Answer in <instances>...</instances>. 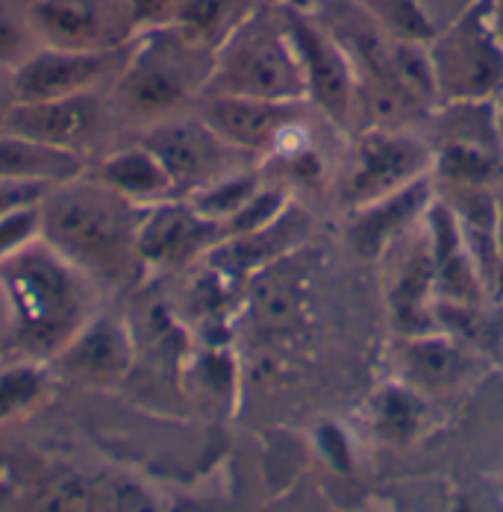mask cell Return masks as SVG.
Here are the masks:
<instances>
[{"instance_id":"4","label":"cell","mask_w":503,"mask_h":512,"mask_svg":"<svg viewBox=\"0 0 503 512\" xmlns=\"http://www.w3.org/2000/svg\"><path fill=\"white\" fill-rule=\"evenodd\" d=\"M303 86L306 77L289 27L277 30L265 18H248L224 39L206 95L289 103Z\"/></svg>"},{"instance_id":"9","label":"cell","mask_w":503,"mask_h":512,"mask_svg":"<svg viewBox=\"0 0 503 512\" xmlns=\"http://www.w3.org/2000/svg\"><path fill=\"white\" fill-rule=\"evenodd\" d=\"M130 48L109 53L39 48L27 62H21L9 74L15 103L56 101V98H74V95L109 89L112 80L118 77L121 65L127 62Z\"/></svg>"},{"instance_id":"16","label":"cell","mask_w":503,"mask_h":512,"mask_svg":"<svg viewBox=\"0 0 503 512\" xmlns=\"http://www.w3.org/2000/svg\"><path fill=\"white\" fill-rule=\"evenodd\" d=\"M89 168H92V162L83 156L24 139L9 130H0V174L3 177L36 180V183H62Z\"/></svg>"},{"instance_id":"15","label":"cell","mask_w":503,"mask_h":512,"mask_svg":"<svg viewBox=\"0 0 503 512\" xmlns=\"http://www.w3.org/2000/svg\"><path fill=\"white\" fill-rule=\"evenodd\" d=\"M424 165V151L406 139H368L359 148V168L353 171V201H374L389 195Z\"/></svg>"},{"instance_id":"5","label":"cell","mask_w":503,"mask_h":512,"mask_svg":"<svg viewBox=\"0 0 503 512\" xmlns=\"http://www.w3.org/2000/svg\"><path fill=\"white\" fill-rule=\"evenodd\" d=\"M3 130L95 162L118 148L115 136L121 133V124L109 101V89H98L56 101L12 103Z\"/></svg>"},{"instance_id":"21","label":"cell","mask_w":503,"mask_h":512,"mask_svg":"<svg viewBox=\"0 0 503 512\" xmlns=\"http://www.w3.org/2000/svg\"><path fill=\"white\" fill-rule=\"evenodd\" d=\"M456 362H459L456 354H451L445 345H415L412 348V368L427 383H442V380L453 377Z\"/></svg>"},{"instance_id":"17","label":"cell","mask_w":503,"mask_h":512,"mask_svg":"<svg viewBox=\"0 0 503 512\" xmlns=\"http://www.w3.org/2000/svg\"><path fill=\"white\" fill-rule=\"evenodd\" d=\"M39 48L42 45L27 18V6L18 9L12 0H0V71L12 74Z\"/></svg>"},{"instance_id":"2","label":"cell","mask_w":503,"mask_h":512,"mask_svg":"<svg viewBox=\"0 0 503 512\" xmlns=\"http://www.w3.org/2000/svg\"><path fill=\"white\" fill-rule=\"evenodd\" d=\"M142 215V206L89 168L48 189L39 204V236L101 289H118L145 265L139 251Z\"/></svg>"},{"instance_id":"22","label":"cell","mask_w":503,"mask_h":512,"mask_svg":"<svg viewBox=\"0 0 503 512\" xmlns=\"http://www.w3.org/2000/svg\"><path fill=\"white\" fill-rule=\"evenodd\" d=\"M383 424L392 430V433H406L412 430V404L401 398V395H389L383 401Z\"/></svg>"},{"instance_id":"1","label":"cell","mask_w":503,"mask_h":512,"mask_svg":"<svg viewBox=\"0 0 503 512\" xmlns=\"http://www.w3.org/2000/svg\"><path fill=\"white\" fill-rule=\"evenodd\" d=\"M98 292L42 236L0 256V309L21 357L51 362L98 315Z\"/></svg>"},{"instance_id":"19","label":"cell","mask_w":503,"mask_h":512,"mask_svg":"<svg viewBox=\"0 0 503 512\" xmlns=\"http://www.w3.org/2000/svg\"><path fill=\"white\" fill-rule=\"evenodd\" d=\"M418 201H421V189H409V192H403L398 198H389V204L371 215L377 221H362V227H359V248H365V251L368 248H377L383 242V236L392 227H398L403 215L412 212Z\"/></svg>"},{"instance_id":"23","label":"cell","mask_w":503,"mask_h":512,"mask_svg":"<svg viewBox=\"0 0 503 512\" xmlns=\"http://www.w3.org/2000/svg\"><path fill=\"white\" fill-rule=\"evenodd\" d=\"M374 3H386V12L401 24L403 30H412V24H409V21H415V24H418V18H415V12H412L409 0H374Z\"/></svg>"},{"instance_id":"7","label":"cell","mask_w":503,"mask_h":512,"mask_svg":"<svg viewBox=\"0 0 503 512\" xmlns=\"http://www.w3.org/2000/svg\"><path fill=\"white\" fill-rule=\"evenodd\" d=\"M174 180L177 198H192L203 189L233 177V156L242 154L227 145L203 118L177 115L136 136Z\"/></svg>"},{"instance_id":"8","label":"cell","mask_w":503,"mask_h":512,"mask_svg":"<svg viewBox=\"0 0 503 512\" xmlns=\"http://www.w3.org/2000/svg\"><path fill=\"white\" fill-rule=\"evenodd\" d=\"M430 68L442 89L459 98H480L498 89L503 80V45L483 0L436 45Z\"/></svg>"},{"instance_id":"11","label":"cell","mask_w":503,"mask_h":512,"mask_svg":"<svg viewBox=\"0 0 503 512\" xmlns=\"http://www.w3.org/2000/svg\"><path fill=\"white\" fill-rule=\"evenodd\" d=\"M218 221L206 218L195 204H183V198L145 209L139 227V251L145 265L156 268H180L218 233Z\"/></svg>"},{"instance_id":"12","label":"cell","mask_w":503,"mask_h":512,"mask_svg":"<svg viewBox=\"0 0 503 512\" xmlns=\"http://www.w3.org/2000/svg\"><path fill=\"white\" fill-rule=\"evenodd\" d=\"M201 118L236 151H271L280 136L292 127V101H256L236 95H209Z\"/></svg>"},{"instance_id":"6","label":"cell","mask_w":503,"mask_h":512,"mask_svg":"<svg viewBox=\"0 0 503 512\" xmlns=\"http://www.w3.org/2000/svg\"><path fill=\"white\" fill-rule=\"evenodd\" d=\"M27 18L39 45L56 51H121L142 36L130 0H30Z\"/></svg>"},{"instance_id":"24","label":"cell","mask_w":503,"mask_h":512,"mask_svg":"<svg viewBox=\"0 0 503 512\" xmlns=\"http://www.w3.org/2000/svg\"><path fill=\"white\" fill-rule=\"evenodd\" d=\"M486 3H489L492 27H495V33H498V39H501V45H503V0H486Z\"/></svg>"},{"instance_id":"14","label":"cell","mask_w":503,"mask_h":512,"mask_svg":"<svg viewBox=\"0 0 503 512\" xmlns=\"http://www.w3.org/2000/svg\"><path fill=\"white\" fill-rule=\"evenodd\" d=\"M289 36L301 56L303 77H306L312 95L321 101L327 112L345 115L348 98H351V80H348V71H345L339 51L318 30H312L303 18L289 21Z\"/></svg>"},{"instance_id":"13","label":"cell","mask_w":503,"mask_h":512,"mask_svg":"<svg viewBox=\"0 0 503 512\" xmlns=\"http://www.w3.org/2000/svg\"><path fill=\"white\" fill-rule=\"evenodd\" d=\"M92 171L103 183H109L115 192H121L127 201H133L142 209L177 198L171 174L165 171V165L156 159L151 148H145L139 139L133 145H118L101 159H95Z\"/></svg>"},{"instance_id":"10","label":"cell","mask_w":503,"mask_h":512,"mask_svg":"<svg viewBox=\"0 0 503 512\" xmlns=\"http://www.w3.org/2000/svg\"><path fill=\"white\" fill-rule=\"evenodd\" d=\"M56 368L89 389H106L127 377L133 365V342L118 318L95 315L56 357Z\"/></svg>"},{"instance_id":"3","label":"cell","mask_w":503,"mask_h":512,"mask_svg":"<svg viewBox=\"0 0 503 512\" xmlns=\"http://www.w3.org/2000/svg\"><path fill=\"white\" fill-rule=\"evenodd\" d=\"M212 71V45L189 30L162 27L142 33L109 86L121 130L139 136L168 118L186 115V106L209 89Z\"/></svg>"},{"instance_id":"20","label":"cell","mask_w":503,"mask_h":512,"mask_svg":"<svg viewBox=\"0 0 503 512\" xmlns=\"http://www.w3.org/2000/svg\"><path fill=\"white\" fill-rule=\"evenodd\" d=\"M139 33H151L162 27H177L189 0H130Z\"/></svg>"},{"instance_id":"18","label":"cell","mask_w":503,"mask_h":512,"mask_svg":"<svg viewBox=\"0 0 503 512\" xmlns=\"http://www.w3.org/2000/svg\"><path fill=\"white\" fill-rule=\"evenodd\" d=\"M42 386H45V374L36 359L24 357L21 365L3 368L0 371V418L27 407L39 395Z\"/></svg>"}]
</instances>
